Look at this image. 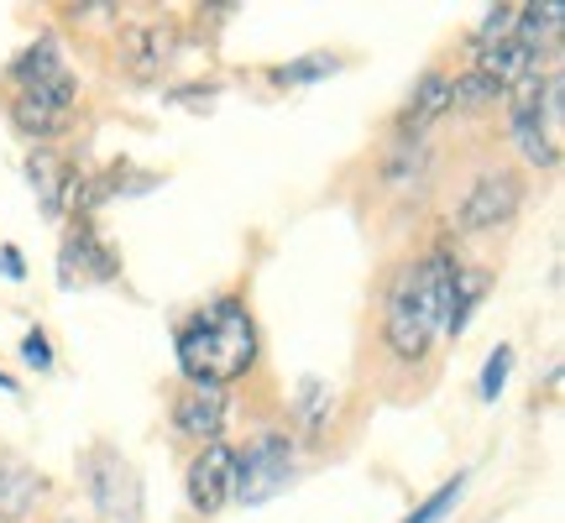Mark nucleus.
I'll return each mask as SVG.
<instances>
[{
	"label": "nucleus",
	"mask_w": 565,
	"mask_h": 523,
	"mask_svg": "<svg viewBox=\"0 0 565 523\" xmlns=\"http://www.w3.org/2000/svg\"><path fill=\"white\" fill-rule=\"evenodd\" d=\"M252 362H257V330H252V314L236 299L210 303L200 320H189L179 330V366L189 383L225 387Z\"/></svg>",
	"instance_id": "obj_1"
},
{
	"label": "nucleus",
	"mask_w": 565,
	"mask_h": 523,
	"mask_svg": "<svg viewBox=\"0 0 565 523\" xmlns=\"http://www.w3.org/2000/svg\"><path fill=\"white\" fill-rule=\"evenodd\" d=\"M383 335L393 345V356H404V362H419L424 351H429V341H435V314H429V299H424V282L414 262L398 267V278L387 288Z\"/></svg>",
	"instance_id": "obj_2"
},
{
	"label": "nucleus",
	"mask_w": 565,
	"mask_h": 523,
	"mask_svg": "<svg viewBox=\"0 0 565 523\" xmlns=\"http://www.w3.org/2000/svg\"><path fill=\"white\" fill-rule=\"evenodd\" d=\"M74 105H79V79H74V74H58V79L21 84L17 100H11V121H17L21 137L47 141L74 121Z\"/></svg>",
	"instance_id": "obj_3"
},
{
	"label": "nucleus",
	"mask_w": 565,
	"mask_h": 523,
	"mask_svg": "<svg viewBox=\"0 0 565 523\" xmlns=\"http://www.w3.org/2000/svg\"><path fill=\"white\" fill-rule=\"evenodd\" d=\"M84 482H89V498L110 523H141V482L121 450L95 445L84 456Z\"/></svg>",
	"instance_id": "obj_4"
},
{
	"label": "nucleus",
	"mask_w": 565,
	"mask_h": 523,
	"mask_svg": "<svg viewBox=\"0 0 565 523\" xmlns=\"http://www.w3.org/2000/svg\"><path fill=\"white\" fill-rule=\"evenodd\" d=\"M294 482V440L288 435H263L246 456H236V492L242 503H267Z\"/></svg>",
	"instance_id": "obj_5"
},
{
	"label": "nucleus",
	"mask_w": 565,
	"mask_h": 523,
	"mask_svg": "<svg viewBox=\"0 0 565 523\" xmlns=\"http://www.w3.org/2000/svg\"><path fill=\"white\" fill-rule=\"evenodd\" d=\"M519 204H524L519 173H482L461 204V231H498L519 215Z\"/></svg>",
	"instance_id": "obj_6"
},
{
	"label": "nucleus",
	"mask_w": 565,
	"mask_h": 523,
	"mask_svg": "<svg viewBox=\"0 0 565 523\" xmlns=\"http://www.w3.org/2000/svg\"><path fill=\"white\" fill-rule=\"evenodd\" d=\"M121 273V257L100 242V231L95 225H74L68 231V242L58 252V282L63 288H79V282H110Z\"/></svg>",
	"instance_id": "obj_7"
},
{
	"label": "nucleus",
	"mask_w": 565,
	"mask_h": 523,
	"mask_svg": "<svg viewBox=\"0 0 565 523\" xmlns=\"http://www.w3.org/2000/svg\"><path fill=\"white\" fill-rule=\"evenodd\" d=\"M231 492H236V450L225 440H210L189 466V503L210 519L231 503Z\"/></svg>",
	"instance_id": "obj_8"
},
{
	"label": "nucleus",
	"mask_w": 565,
	"mask_h": 523,
	"mask_svg": "<svg viewBox=\"0 0 565 523\" xmlns=\"http://www.w3.org/2000/svg\"><path fill=\"white\" fill-rule=\"evenodd\" d=\"M540 95H545V79L540 74H524L519 79V95H513V141H519V152H524L534 168H550V162L561 158V147L545 137V126H540Z\"/></svg>",
	"instance_id": "obj_9"
},
{
	"label": "nucleus",
	"mask_w": 565,
	"mask_h": 523,
	"mask_svg": "<svg viewBox=\"0 0 565 523\" xmlns=\"http://www.w3.org/2000/svg\"><path fill=\"white\" fill-rule=\"evenodd\" d=\"M173 424H179V435L189 440H221V424H225V393L221 387H204V383H189V393H179L173 403Z\"/></svg>",
	"instance_id": "obj_10"
},
{
	"label": "nucleus",
	"mask_w": 565,
	"mask_h": 523,
	"mask_svg": "<svg viewBox=\"0 0 565 523\" xmlns=\"http://www.w3.org/2000/svg\"><path fill=\"white\" fill-rule=\"evenodd\" d=\"M26 173H32V189H38V204L53 215V221H58L63 204L74 200V183H79V179H74V168H68L53 147H38V152L26 158Z\"/></svg>",
	"instance_id": "obj_11"
},
{
	"label": "nucleus",
	"mask_w": 565,
	"mask_h": 523,
	"mask_svg": "<svg viewBox=\"0 0 565 523\" xmlns=\"http://www.w3.org/2000/svg\"><path fill=\"white\" fill-rule=\"evenodd\" d=\"M168 58H173V32H168V26H126V32H121L126 74L152 79V74H162V63H168Z\"/></svg>",
	"instance_id": "obj_12"
},
{
	"label": "nucleus",
	"mask_w": 565,
	"mask_h": 523,
	"mask_svg": "<svg viewBox=\"0 0 565 523\" xmlns=\"http://www.w3.org/2000/svg\"><path fill=\"white\" fill-rule=\"evenodd\" d=\"M477 53H482V63H477V68H482L492 84H503V89H508V84H519L524 74H534V47H524L519 38L487 42V47H477Z\"/></svg>",
	"instance_id": "obj_13"
},
{
	"label": "nucleus",
	"mask_w": 565,
	"mask_h": 523,
	"mask_svg": "<svg viewBox=\"0 0 565 523\" xmlns=\"http://www.w3.org/2000/svg\"><path fill=\"white\" fill-rule=\"evenodd\" d=\"M445 110H450V79H445V74H424L419 95H414V105L404 110V137H419L424 126L435 121V116H445Z\"/></svg>",
	"instance_id": "obj_14"
},
{
	"label": "nucleus",
	"mask_w": 565,
	"mask_h": 523,
	"mask_svg": "<svg viewBox=\"0 0 565 523\" xmlns=\"http://www.w3.org/2000/svg\"><path fill=\"white\" fill-rule=\"evenodd\" d=\"M42 482L21 461H0V519H21L26 508L38 503Z\"/></svg>",
	"instance_id": "obj_15"
},
{
	"label": "nucleus",
	"mask_w": 565,
	"mask_h": 523,
	"mask_svg": "<svg viewBox=\"0 0 565 523\" xmlns=\"http://www.w3.org/2000/svg\"><path fill=\"white\" fill-rule=\"evenodd\" d=\"M424 173V141L419 137H398L387 147V162H383V179L393 189H408V183Z\"/></svg>",
	"instance_id": "obj_16"
},
{
	"label": "nucleus",
	"mask_w": 565,
	"mask_h": 523,
	"mask_svg": "<svg viewBox=\"0 0 565 523\" xmlns=\"http://www.w3.org/2000/svg\"><path fill=\"white\" fill-rule=\"evenodd\" d=\"M11 74H17V84H38V79H58V74H68V63L58 58V42L42 38L32 53H21Z\"/></svg>",
	"instance_id": "obj_17"
},
{
	"label": "nucleus",
	"mask_w": 565,
	"mask_h": 523,
	"mask_svg": "<svg viewBox=\"0 0 565 523\" xmlns=\"http://www.w3.org/2000/svg\"><path fill=\"white\" fill-rule=\"evenodd\" d=\"M487 293V273H477V267H456V299H450V335H461L466 320H471V309H477V299Z\"/></svg>",
	"instance_id": "obj_18"
},
{
	"label": "nucleus",
	"mask_w": 565,
	"mask_h": 523,
	"mask_svg": "<svg viewBox=\"0 0 565 523\" xmlns=\"http://www.w3.org/2000/svg\"><path fill=\"white\" fill-rule=\"evenodd\" d=\"M498 100H503V84H492L482 68H471V74H461L450 84V105H461V110H487Z\"/></svg>",
	"instance_id": "obj_19"
},
{
	"label": "nucleus",
	"mask_w": 565,
	"mask_h": 523,
	"mask_svg": "<svg viewBox=\"0 0 565 523\" xmlns=\"http://www.w3.org/2000/svg\"><path fill=\"white\" fill-rule=\"evenodd\" d=\"M540 126H545V137L561 147V131H565V74H550L545 79V95H540Z\"/></svg>",
	"instance_id": "obj_20"
},
{
	"label": "nucleus",
	"mask_w": 565,
	"mask_h": 523,
	"mask_svg": "<svg viewBox=\"0 0 565 523\" xmlns=\"http://www.w3.org/2000/svg\"><path fill=\"white\" fill-rule=\"evenodd\" d=\"M461 492H466V477H456V482H445L440 492H435V498H424V503L414 508V513H408L404 523H440L445 513L456 508V498H461Z\"/></svg>",
	"instance_id": "obj_21"
},
{
	"label": "nucleus",
	"mask_w": 565,
	"mask_h": 523,
	"mask_svg": "<svg viewBox=\"0 0 565 523\" xmlns=\"http://www.w3.org/2000/svg\"><path fill=\"white\" fill-rule=\"evenodd\" d=\"M519 32V6H492L482 21V32H477V47H487V42H508Z\"/></svg>",
	"instance_id": "obj_22"
},
{
	"label": "nucleus",
	"mask_w": 565,
	"mask_h": 523,
	"mask_svg": "<svg viewBox=\"0 0 565 523\" xmlns=\"http://www.w3.org/2000/svg\"><path fill=\"white\" fill-rule=\"evenodd\" d=\"M324 74H335V58H330V53H309L303 63H288V68H278L273 79H278V84H309V79H324Z\"/></svg>",
	"instance_id": "obj_23"
},
{
	"label": "nucleus",
	"mask_w": 565,
	"mask_h": 523,
	"mask_svg": "<svg viewBox=\"0 0 565 523\" xmlns=\"http://www.w3.org/2000/svg\"><path fill=\"white\" fill-rule=\"evenodd\" d=\"M508 372H513V351H508V345H498V351L487 356V366H482V398L487 403H498V393L508 387Z\"/></svg>",
	"instance_id": "obj_24"
},
{
	"label": "nucleus",
	"mask_w": 565,
	"mask_h": 523,
	"mask_svg": "<svg viewBox=\"0 0 565 523\" xmlns=\"http://www.w3.org/2000/svg\"><path fill=\"white\" fill-rule=\"evenodd\" d=\"M21 362L38 366V372H47V366H53V351H47V335H42V330H32V335L21 341Z\"/></svg>",
	"instance_id": "obj_25"
},
{
	"label": "nucleus",
	"mask_w": 565,
	"mask_h": 523,
	"mask_svg": "<svg viewBox=\"0 0 565 523\" xmlns=\"http://www.w3.org/2000/svg\"><path fill=\"white\" fill-rule=\"evenodd\" d=\"M0 273H6V278H26V267H21V252H17V246H0Z\"/></svg>",
	"instance_id": "obj_26"
},
{
	"label": "nucleus",
	"mask_w": 565,
	"mask_h": 523,
	"mask_svg": "<svg viewBox=\"0 0 565 523\" xmlns=\"http://www.w3.org/2000/svg\"><path fill=\"white\" fill-rule=\"evenodd\" d=\"M0 387H6V393H17V383H11V377H6V372H0Z\"/></svg>",
	"instance_id": "obj_27"
}]
</instances>
